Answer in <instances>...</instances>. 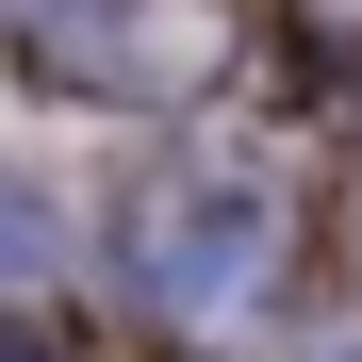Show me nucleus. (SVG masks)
I'll use <instances>...</instances> for the list:
<instances>
[{
    "label": "nucleus",
    "mask_w": 362,
    "mask_h": 362,
    "mask_svg": "<svg viewBox=\"0 0 362 362\" xmlns=\"http://www.w3.org/2000/svg\"><path fill=\"white\" fill-rule=\"evenodd\" d=\"M115 280H132L181 346L264 329V296H280V198L247 165H148L132 214H115Z\"/></svg>",
    "instance_id": "obj_1"
},
{
    "label": "nucleus",
    "mask_w": 362,
    "mask_h": 362,
    "mask_svg": "<svg viewBox=\"0 0 362 362\" xmlns=\"http://www.w3.org/2000/svg\"><path fill=\"white\" fill-rule=\"evenodd\" d=\"M66 66L99 99H198L230 66V0H99V17L66 33Z\"/></svg>",
    "instance_id": "obj_2"
},
{
    "label": "nucleus",
    "mask_w": 362,
    "mask_h": 362,
    "mask_svg": "<svg viewBox=\"0 0 362 362\" xmlns=\"http://www.w3.org/2000/svg\"><path fill=\"white\" fill-rule=\"evenodd\" d=\"M66 264H83V230L49 214V181H17V165H0V313L66 296Z\"/></svg>",
    "instance_id": "obj_3"
},
{
    "label": "nucleus",
    "mask_w": 362,
    "mask_h": 362,
    "mask_svg": "<svg viewBox=\"0 0 362 362\" xmlns=\"http://www.w3.org/2000/svg\"><path fill=\"white\" fill-rule=\"evenodd\" d=\"M329 362H362V346H329Z\"/></svg>",
    "instance_id": "obj_4"
}]
</instances>
